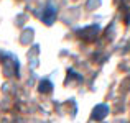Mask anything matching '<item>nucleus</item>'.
I'll list each match as a JSON object with an SVG mask.
<instances>
[{
	"instance_id": "f257e3e1",
	"label": "nucleus",
	"mask_w": 130,
	"mask_h": 123,
	"mask_svg": "<svg viewBox=\"0 0 130 123\" xmlns=\"http://www.w3.org/2000/svg\"><path fill=\"white\" fill-rule=\"evenodd\" d=\"M41 18H43V22L46 23V25H51V23L54 22V18H56V8H54L53 5H48L46 10L43 12Z\"/></svg>"
},
{
	"instance_id": "f03ea898",
	"label": "nucleus",
	"mask_w": 130,
	"mask_h": 123,
	"mask_svg": "<svg viewBox=\"0 0 130 123\" xmlns=\"http://www.w3.org/2000/svg\"><path fill=\"white\" fill-rule=\"evenodd\" d=\"M97 31H99V26H89V28H84L83 31H79V36L83 38L84 35H87L84 39H87V41H91V39H94L95 38V35H97Z\"/></svg>"
},
{
	"instance_id": "7ed1b4c3",
	"label": "nucleus",
	"mask_w": 130,
	"mask_h": 123,
	"mask_svg": "<svg viewBox=\"0 0 130 123\" xmlns=\"http://www.w3.org/2000/svg\"><path fill=\"white\" fill-rule=\"evenodd\" d=\"M109 108L105 107V105H97V107L94 108V112H92V117L95 118V120H102V118L107 115Z\"/></svg>"
},
{
	"instance_id": "20e7f679",
	"label": "nucleus",
	"mask_w": 130,
	"mask_h": 123,
	"mask_svg": "<svg viewBox=\"0 0 130 123\" xmlns=\"http://www.w3.org/2000/svg\"><path fill=\"white\" fill-rule=\"evenodd\" d=\"M51 90V82L50 80H43V82H40V92H50Z\"/></svg>"
}]
</instances>
